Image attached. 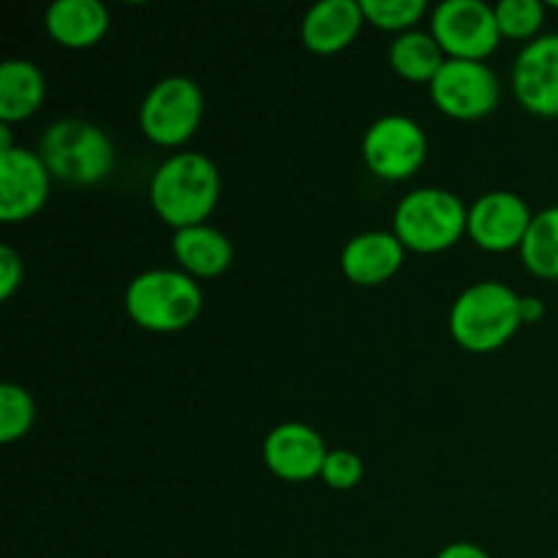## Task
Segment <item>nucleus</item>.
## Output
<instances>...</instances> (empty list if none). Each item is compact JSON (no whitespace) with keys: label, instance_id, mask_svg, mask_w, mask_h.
I'll return each mask as SVG.
<instances>
[{"label":"nucleus","instance_id":"1","mask_svg":"<svg viewBox=\"0 0 558 558\" xmlns=\"http://www.w3.org/2000/svg\"><path fill=\"white\" fill-rule=\"evenodd\" d=\"M221 196L218 167L202 153H178L153 174L150 202L163 223L180 229L202 227Z\"/></svg>","mask_w":558,"mask_h":558},{"label":"nucleus","instance_id":"2","mask_svg":"<svg viewBox=\"0 0 558 558\" xmlns=\"http://www.w3.org/2000/svg\"><path fill=\"white\" fill-rule=\"evenodd\" d=\"M521 325V298L499 281L469 287L450 311L452 338L477 354L505 347Z\"/></svg>","mask_w":558,"mask_h":558},{"label":"nucleus","instance_id":"3","mask_svg":"<svg viewBox=\"0 0 558 558\" xmlns=\"http://www.w3.org/2000/svg\"><path fill=\"white\" fill-rule=\"evenodd\" d=\"M125 311L145 330L178 332L199 316L202 292L189 272L147 270L131 281Z\"/></svg>","mask_w":558,"mask_h":558},{"label":"nucleus","instance_id":"4","mask_svg":"<svg viewBox=\"0 0 558 558\" xmlns=\"http://www.w3.org/2000/svg\"><path fill=\"white\" fill-rule=\"evenodd\" d=\"M49 174L71 185H96L114 167V147L98 125L85 120H58L41 140Z\"/></svg>","mask_w":558,"mask_h":558},{"label":"nucleus","instance_id":"5","mask_svg":"<svg viewBox=\"0 0 558 558\" xmlns=\"http://www.w3.org/2000/svg\"><path fill=\"white\" fill-rule=\"evenodd\" d=\"M396 238L417 254H439L456 245L469 227V210L456 194L420 189L396 207Z\"/></svg>","mask_w":558,"mask_h":558},{"label":"nucleus","instance_id":"6","mask_svg":"<svg viewBox=\"0 0 558 558\" xmlns=\"http://www.w3.org/2000/svg\"><path fill=\"white\" fill-rule=\"evenodd\" d=\"M202 112H205V98L196 82L185 76H167L142 101V134L161 147H178L199 129Z\"/></svg>","mask_w":558,"mask_h":558},{"label":"nucleus","instance_id":"7","mask_svg":"<svg viewBox=\"0 0 558 558\" xmlns=\"http://www.w3.org/2000/svg\"><path fill=\"white\" fill-rule=\"evenodd\" d=\"M430 31L450 60H477V63H483V58L499 47L501 38L494 9L480 0L439 3L430 16Z\"/></svg>","mask_w":558,"mask_h":558},{"label":"nucleus","instance_id":"8","mask_svg":"<svg viewBox=\"0 0 558 558\" xmlns=\"http://www.w3.org/2000/svg\"><path fill=\"white\" fill-rule=\"evenodd\" d=\"M428 140L412 118L387 114L363 136V158L371 172L381 180H407L423 167Z\"/></svg>","mask_w":558,"mask_h":558},{"label":"nucleus","instance_id":"9","mask_svg":"<svg viewBox=\"0 0 558 558\" xmlns=\"http://www.w3.org/2000/svg\"><path fill=\"white\" fill-rule=\"evenodd\" d=\"M499 80L477 60H447L430 82V98L456 120L485 118L499 104Z\"/></svg>","mask_w":558,"mask_h":558},{"label":"nucleus","instance_id":"10","mask_svg":"<svg viewBox=\"0 0 558 558\" xmlns=\"http://www.w3.org/2000/svg\"><path fill=\"white\" fill-rule=\"evenodd\" d=\"M49 169L38 153L11 147L0 153V218L5 223L27 221L49 196Z\"/></svg>","mask_w":558,"mask_h":558},{"label":"nucleus","instance_id":"11","mask_svg":"<svg viewBox=\"0 0 558 558\" xmlns=\"http://www.w3.org/2000/svg\"><path fill=\"white\" fill-rule=\"evenodd\" d=\"M534 216L529 205L510 191H490L469 210V238L485 251L521 248Z\"/></svg>","mask_w":558,"mask_h":558},{"label":"nucleus","instance_id":"12","mask_svg":"<svg viewBox=\"0 0 558 558\" xmlns=\"http://www.w3.org/2000/svg\"><path fill=\"white\" fill-rule=\"evenodd\" d=\"M512 90L539 118H558V33L534 38L515 60Z\"/></svg>","mask_w":558,"mask_h":558},{"label":"nucleus","instance_id":"13","mask_svg":"<svg viewBox=\"0 0 558 558\" xmlns=\"http://www.w3.org/2000/svg\"><path fill=\"white\" fill-rule=\"evenodd\" d=\"M267 469L276 477L289 483H305V480L322 477V466L327 461V447L314 428L303 423H283L270 430L262 447Z\"/></svg>","mask_w":558,"mask_h":558},{"label":"nucleus","instance_id":"14","mask_svg":"<svg viewBox=\"0 0 558 558\" xmlns=\"http://www.w3.org/2000/svg\"><path fill=\"white\" fill-rule=\"evenodd\" d=\"M403 265V243L390 232H365L341 254L343 276L360 287H379Z\"/></svg>","mask_w":558,"mask_h":558},{"label":"nucleus","instance_id":"15","mask_svg":"<svg viewBox=\"0 0 558 558\" xmlns=\"http://www.w3.org/2000/svg\"><path fill=\"white\" fill-rule=\"evenodd\" d=\"M365 22L357 0H322L303 20V44L316 54H336L347 49Z\"/></svg>","mask_w":558,"mask_h":558},{"label":"nucleus","instance_id":"16","mask_svg":"<svg viewBox=\"0 0 558 558\" xmlns=\"http://www.w3.org/2000/svg\"><path fill=\"white\" fill-rule=\"evenodd\" d=\"M47 31L60 47L87 49L109 31V11L98 0H54L47 9Z\"/></svg>","mask_w":558,"mask_h":558},{"label":"nucleus","instance_id":"17","mask_svg":"<svg viewBox=\"0 0 558 558\" xmlns=\"http://www.w3.org/2000/svg\"><path fill=\"white\" fill-rule=\"evenodd\" d=\"M174 259L183 270L194 278H216L232 262V245L218 229L213 227H189L180 229L172 240Z\"/></svg>","mask_w":558,"mask_h":558},{"label":"nucleus","instance_id":"18","mask_svg":"<svg viewBox=\"0 0 558 558\" xmlns=\"http://www.w3.org/2000/svg\"><path fill=\"white\" fill-rule=\"evenodd\" d=\"M47 96V82L31 60H5L0 65V120L5 125L38 112Z\"/></svg>","mask_w":558,"mask_h":558},{"label":"nucleus","instance_id":"19","mask_svg":"<svg viewBox=\"0 0 558 558\" xmlns=\"http://www.w3.org/2000/svg\"><path fill=\"white\" fill-rule=\"evenodd\" d=\"M390 63L403 80L409 82H434L441 65L447 63L445 52L434 36L420 31L401 33L390 47Z\"/></svg>","mask_w":558,"mask_h":558},{"label":"nucleus","instance_id":"20","mask_svg":"<svg viewBox=\"0 0 558 558\" xmlns=\"http://www.w3.org/2000/svg\"><path fill=\"white\" fill-rule=\"evenodd\" d=\"M521 259L534 276L558 278V207L534 216L521 245Z\"/></svg>","mask_w":558,"mask_h":558},{"label":"nucleus","instance_id":"21","mask_svg":"<svg viewBox=\"0 0 558 558\" xmlns=\"http://www.w3.org/2000/svg\"><path fill=\"white\" fill-rule=\"evenodd\" d=\"M33 417L36 407L27 390H22L20 385H0V441L11 445L22 439L31 430Z\"/></svg>","mask_w":558,"mask_h":558},{"label":"nucleus","instance_id":"22","mask_svg":"<svg viewBox=\"0 0 558 558\" xmlns=\"http://www.w3.org/2000/svg\"><path fill=\"white\" fill-rule=\"evenodd\" d=\"M365 20L374 22L381 31H407L417 25L428 11L425 0H363Z\"/></svg>","mask_w":558,"mask_h":558},{"label":"nucleus","instance_id":"23","mask_svg":"<svg viewBox=\"0 0 558 558\" xmlns=\"http://www.w3.org/2000/svg\"><path fill=\"white\" fill-rule=\"evenodd\" d=\"M494 14L501 36L532 38L543 27L545 5L539 0H501Z\"/></svg>","mask_w":558,"mask_h":558},{"label":"nucleus","instance_id":"24","mask_svg":"<svg viewBox=\"0 0 558 558\" xmlns=\"http://www.w3.org/2000/svg\"><path fill=\"white\" fill-rule=\"evenodd\" d=\"M322 480L336 490H349L363 480V461L349 450H332L322 466Z\"/></svg>","mask_w":558,"mask_h":558},{"label":"nucleus","instance_id":"25","mask_svg":"<svg viewBox=\"0 0 558 558\" xmlns=\"http://www.w3.org/2000/svg\"><path fill=\"white\" fill-rule=\"evenodd\" d=\"M22 283V262L14 248L3 245L0 248V298L9 300Z\"/></svg>","mask_w":558,"mask_h":558},{"label":"nucleus","instance_id":"26","mask_svg":"<svg viewBox=\"0 0 558 558\" xmlns=\"http://www.w3.org/2000/svg\"><path fill=\"white\" fill-rule=\"evenodd\" d=\"M436 558H490L488 554H485L480 545H472V543H452L447 545L445 550H441L439 556Z\"/></svg>","mask_w":558,"mask_h":558},{"label":"nucleus","instance_id":"27","mask_svg":"<svg viewBox=\"0 0 558 558\" xmlns=\"http://www.w3.org/2000/svg\"><path fill=\"white\" fill-rule=\"evenodd\" d=\"M545 316V305L537 298H521V319L539 322Z\"/></svg>","mask_w":558,"mask_h":558},{"label":"nucleus","instance_id":"28","mask_svg":"<svg viewBox=\"0 0 558 558\" xmlns=\"http://www.w3.org/2000/svg\"><path fill=\"white\" fill-rule=\"evenodd\" d=\"M5 150H11V131H9V125L0 123V153H5Z\"/></svg>","mask_w":558,"mask_h":558},{"label":"nucleus","instance_id":"29","mask_svg":"<svg viewBox=\"0 0 558 558\" xmlns=\"http://www.w3.org/2000/svg\"><path fill=\"white\" fill-rule=\"evenodd\" d=\"M550 5H554V9H558V3H550Z\"/></svg>","mask_w":558,"mask_h":558},{"label":"nucleus","instance_id":"30","mask_svg":"<svg viewBox=\"0 0 558 558\" xmlns=\"http://www.w3.org/2000/svg\"><path fill=\"white\" fill-rule=\"evenodd\" d=\"M556 558H558V554H556Z\"/></svg>","mask_w":558,"mask_h":558}]
</instances>
